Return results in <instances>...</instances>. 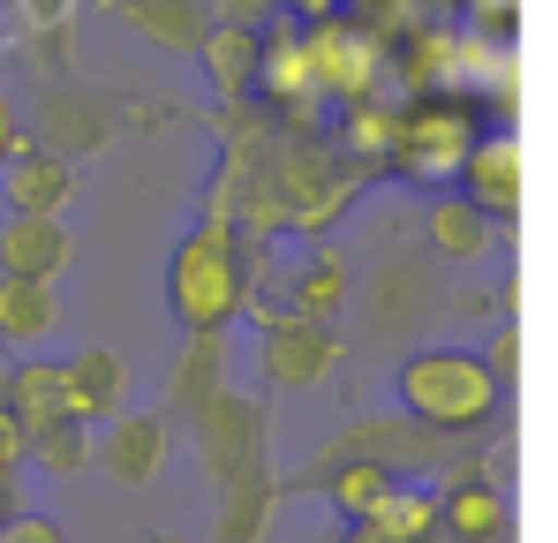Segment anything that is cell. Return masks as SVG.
I'll return each mask as SVG.
<instances>
[{
  "mask_svg": "<svg viewBox=\"0 0 558 543\" xmlns=\"http://www.w3.org/2000/svg\"><path fill=\"white\" fill-rule=\"evenodd\" d=\"M23 514V483H15V468H0V529Z\"/></svg>",
  "mask_w": 558,
  "mask_h": 543,
  "instance_id": "obj_30",
  "label": "cell"
},
{
  "mask_svg": "<svg viewBox=\"0 0 558 543\" xmlns=\"http://www.w3.org/2000/svg\"><path fill=\"white\" fill-rule=\"evenodd\" d=\"M69 196H76V167L53 159V152H38V144L0 167V204L8 212H61Z\"/></svg>",
  "mask_w": 558,
  "mask_h": 543,
  "instance_id": "obj_10",
  "label": "cell"
},
{
  "mask_svg": "<svg viewBox=\"0 0 558 543\" xmlns=\"http://www.w3.org/2000/svg\"><path fill=\"white\" fill-rule=\"evenodd\" d=\"M287 8H294V23H310V31H317V23H332V15H340V0H287Z\"/></svg>",
  "mask_w": 558,
  "mask_h": 543,
  "instance_id": "obj_29",
  "label": "cell"
},
{
  "mask_svg": "<svg viewBox=\"0 0 558 543\" xmlns=\"http://www.w3.org/2000/svg\"><path fill=\"white\" fill-rule=\"evenodd\" d=\"M310 76H317V98H371L377 84V38H363V31H348L340 15L332 23H317L310 31Z\"/></svg>",
  "mask_w": 558,
  "mask_h": 543,
  "instance_id": "obj_5",
  "label": "cell"
},
{
  "mask_svg": "<svg viewBox=\"0 0 558 543\" xmlns=\"http://www.w3.org/2000/svg\"><path fill=\"white\" fill-rule=\"evenodd\" d=\"M15 152H31V136H23V121H15V98L0 90V167H8Z\"/></svg>",
  "mask_w": 558,
  "mask_h": 543,
  "instance_id": "obj_27",
  "label": "cell"
},
{
  "mask_svg": "<svg viewBox=\"0 0 558 543\" xmlns=\"http://www.w3.org/2000/svg\"><path fill=\"white\" fill-rule=\"evenodd\" d=\"M475 121H468L461 106H415V113H400V144H392V167L408 181H423V189H438V181H453L468 167V152H475Z\"/></svg>",
  "mask_w": 558,
  "mask_h": 543,
  "instance_id": "obj_3",
  "label": "cell"
},
{
  "mask_svg": "<svg viewBox=\"0 0 558 543\" xmlns=\"http://www.w3.org/2000/svg\"><path fill=\"white\" fill-rule=\"evenodd\" d=\"M23 460H31V423H23L15 408H0V468L23 475Z\"/></svg>",
  "mask_w": 558,
  "mask_h": 543,
  "instance_id": "obj_24",
  "label": "cell"
},
{
  "mask_svg": "<svg viewBox=\"0 0 558 543\" xmlns=\"http://www.w3.org/2000/svg\"><path fill=\"white\" fill-rule=\"evenodd\" d=\"M506 529H513V514H506V491L498 483L461 475L446 491V543H506Z\"/></svg>",
  "mask_w": 558,
  "mask_h": 543,
  "instance_id": "obj_13",
  "label": "cell"
},
{
  "mask_svg": "<svg viewBox=\"0 0 558 543\" xmlns=\"http://www.w3.org/2000/svg\"><path fill=\"white\" fill-rule=\"evenodd\" d=\"M392 483H400V475H392V460L363 452V460H340L325 491H332V506H340L348 521H371L377 506H385V491H392Z\"/></svg>",
  "mask_w": 558,
  "mask_h": 543,
  "instance_id": "obj_17",
  "label": "cell"
},
{
  "mask_svg": "<svg viewBox=\"0 0 558 543\" xmlns=\"http://www.w3.org/2000/svg\"><path fill=\"white\" fill-rule=\"evenodd\" d=\"M8 408L31 423V438H38V431H53V423H84V415H76V400H69V362H53V355L15 362V400H8Z\"/></svg>",
  "mask_w": 558,
  "mask_h": 543,
  "instance_id": "obj_12",
  "label": "cell"
},
{
  "mask_svg": "<svg viewBox=\"0 0 558 543\" xmlns=\"http://www.w3.org/2000/svg\"><path fill=\"white\" fill-rule=\"evenodd\" d=\"M392 385H400V408L423 431H475L498 408V370L468 348H415Z\"/></svg>",
  "mask_w": 558,
  "mask_h": 543,
  "instance_id": "obj_1",
  "label": "cell"
},
{
  "mask_svg": "<svg viewBox=\"0 0 558 543\" xmlns=\"http://www.w3.org/2000/svg\"><path fill=\"white\" fill-rule=\"evenodd\" d=\"M521 174H529V159H521V136L513 129H498V136H475V152H468L461 167V196L468 204H483L490 219H513L521 212Z\"/></svg>",
  "mask_w": 558,
  "mask_h": 543,
  "instance_id": "obj_7",
  "label": "cell"
},
{
  "mask_svg": "<svg viewBox=\"0 0 558 543\" xmlns=\"http://www.w3.org/2000/svg\"><path fill=\"white\" fill-rule=\"evenodd\" d=\"M129 15L167 46H204V31H211V0H136Z\"/></svg>",
  "mask_w": 558,
  "mask_h": 543,
  "instance_id": "obj_21",
  "label": "cell"
},
{
  "mask_svg": "<svg viewBox=\"0 0 558 543\" xmlns=\"http://www.w3.org/2000/svg\"><path fill=\"white\" fill-rule=\"evenodd\" d=\"M483 362H490V370H498V385H506V377L521 370V333H513V325H498V333H490V348H483Z\"/></svg>",
  "mask_w": 558,
  "mask_h": 543,
  "instance_id": "obj_26",
  "label": "cell"
},
{
  "mask_svg": "<svg viewBox=\"0 0 558 543\" xmlns=\"http://www.w3.org/2000/svg\"><path fill=\"white\" fill-rule=\"evenodd\" d=\"M423 242H430V257H446V265H475V257H490L498 219H490L483 204H468V196H430Z\"/></svg>",
  "mask_w": 558,
  "mask_h": 543,
  "instance_id": "obj_9",
  "label": "cell"
},
{
  "mask_svg": "<svg viewBox=\"0 0 558 543\" xmlns=\"http://www.w3.org/2000/svg\"><path fill=\"white\" fill-rule=\"evenodd\" d=\"M159 460H167V423H151V415L113 423V431H106V446H98V468H106L113 483H151V475H159Z\"/></svg>",
  "mask_w": 558,
  "mask_h": 543,
  "instance_id": "obj_14",
  "label": "cell"
},
{
  "mask_svg": "<svg viewBox=\"0 0 558 543\" xmlns=\"http://www.w3.org/2000/svg\"><path fill=\"white\" fill-rule=\"evenodd\" d=\"M363 529H371L377 543H438L446 536V491H430V483H392L385 506H377Z\"/></svg>",
  "mask_w": 558,
  "mask_h": 543,
  "instance_id": "obj_11",
  "label": "cell"
},
{
  "mask_svg": "<svg viewBox=\"0 0 558 543\" xmlns=\"http://www.w3.org/2000/svg\"><path fill=\"white\" fill-rule=\"evenodd\" d=\"M121 393H129V370L113 348H76L69 355V400H76V415L98 423V415H113L121 408Z\"/></svg>",
  "mask_w": 558,
  "mask_h": 543,
  "instance_id": "obj_16",
  "label": "cell"
},
{
  "mask_svg": "<svg viewBox=\"0 0 558 543\" xmlns=\"http://www.w3.org/2000/svg\"><path fill=\"white\" fill-rule=\"evenodd\" d=\"M211 23H242V31H265V23H272V0H211Z\"/></svg>",
  "mask_w": 558,
  "mask_h": 543,
  "instance_id": "obj_25",
  "label": "cell"
},
{
  "mask_svg": "<svg viewBox=\"0 0 558 543\" xmlns=\"http://www.w3.org/2000/svg\"><path fill=\"white\" fill-rule=\"evenodd\" d=\"M340 543H377V536H371V529H363V521H355V529H348V536H340Z\"/></svg>",
  "mask_w": 558,
  "mask_h": 543,
  "instance_id": "obj_32",
  "label": "cell"
},
{
  "mask_svg": "<svg viewBox=\"0 0 558 543\" xmlns=\"http://www.w3.org/2000/svg\"><path fill=\"white\" fill-rule=\"evenodd\" d=\"M340 144L355 152V167H385L392 144H400V113H392L385 98H355L348 121H340Z\"/></svg>",
  "mask_w": 558,
  "mask_h": 543,
  "instance_id": "obj_18",
  "label": "cell"
},
{
  "mask_svg": "<svg viewBox=\"0 0 558 543\" xmlns=\"http://www.w3.org/2000/svg\"><path fill=\"white\" fill-rule=\"evenodd\" d=\"M15 400V362H0V408Z\"/></svg>",
  "mask_w": 558,
  "mask_h": 543,
  "instance_id": "obj_31",
  "label": "cell"
},
{
  "mask_svg": "<svg viewBox=\"0 0 558 543\" xmlns=\"http://www.w3.org/2000/svg\"><path fill=\"white\" fill-rule=\"evenodd\" d=\"M265 377H272L279 393H310V385H325L332 377V362H340V340L325 333V317H294V310H279L272 325H265Z\"/></svg>",
  "mask_w": 558,
  "mask_h": 543,
  "instance_id": "obj_4",
  "label": "cell"
},
{
  "mask_svg": "<svg viewBox=\"0 0 558 543\" xmlns=\"http://www.w3.org/2000/svg\"><path fill=\"white\" fill-rule=\"evenodd\" d=\"M167 302L182 317V333H219L250 310V287H242V257L227 242V227H196L174 265H167Z\"/></svg>",
  "mask_w": 558,
  "mask_h": 543,
  "instance_id": "obj_2",
  "label": "cell"
},
{
  "mask_svg": "<svg viewBox=\"0 0 558 543\" xmlns=\"http://www.w3.org/2000/svg\"><path fill=\"white\" fill-rule=\"evenodd\" d=\"M257 84L272 90V98H317V76H310V38H265V61H257Z\"/></svg>",
  "mask_w": 558,
  "mask_h": 543,
  "instance_id": "obj_20",
  "label": "cell"
},
{
  "mask_svg": "<svg viewBox=\"0 0 558 543\" xmlns=\"http://www.w3.org/2000/svg\"><path fill=\"white\" fill-rule=\"evenodd\" d=\"M69 257H76V242L61 227V212H8L0 219V272H15V279H61Z\"/></svg>",
  "mask_w": 558,
  "mask_h": 543,
  "instance_id": "obj_6",
  "label": "cell"
},
{
  "mask_svg": "<svg viewBox=\"0 0 558 543\" xmlns=\"http://www.w3.org/2000/svg\"><path fill=\"white\" fill-rule=\"evenodd\" d=\"M31 460H38L46 475L76 483V475L98 460V446H92V431H84V423H53V431H38V438H31Z\"/></svg>",
  "mask_w": 558,
  "mask_h": 543,
  "instance_id": "obj_22",
  "label": "cell"
},
{
  "mask_svg": "<svg viewBox=\"0 0 558 543\" xmlns=\"http://www.w3.org/2000/svg\"><path fill=\"white\" fill-rule=\"evenodd\" d=\"M53 325H61L53 279H15V272H0V348H8V355H31V348L53 340Z\"/></svg>",
  "mask_w": 558,
  "mask_h": 543,
  "instance_id": "obj_8",
  "label": "cell"
},
{
  "mask_svg": "<svg viewBox=\"0 0 558 543\" xmlns=\"http://www.w3.org/2000/svg\"><path fill=\"white\" fill-rule=\"evenodd\" d=\"M8 8H15L23 23H38V31H53V23L69 15V0H8Z\"/></svg>",
  "mask_w": 558,
  "mask_h": 543,
  "instance_id": "obj_28",
  "label": "cell"
},
{
  "mask_svg": "<svg viewBox=\"0 0 558 543\" xmlns=\"http://www.w3.org/2000/svg\"><path fill=\"white\" fill-rule=\"evenodd\" d=\"M204 76L219 90H250L257 84V61H265V31H242V23H211L204 46H196Z\"/></svg>",
  "mask_w": 558,
  "mask_h": 543,
  "instance_id": "obj_15",
  "label": "cell"
},
{
  "mask_svg": "<svg viewBox=\"0 0 558 543\" xmlns=\"http://www.w3.org/2000/svg\"><path fill=\"white\" fill-rule=\"evenodd\" d=\"M0 543H69V529H61L53 514H15V521L0 529Z\"/></svg>",
  "mask_w": 558,
  "mask_h": 543,
  "instance_id": "obj_23",
  "label": "cell"
},
{
  "mask_svg": "<svg viewBox=\"0 0 558 543\" xmlns=\"http://www.w3.org/2000/svg\"><path fill=\"white\" fill-rule=\"evenodd\" d=\"M348 302V265L340 250H310L302 272H294V317H332Z\"/></svg>",
  "mask_w": 558,
  "mask_h": 543,
  "instance_id": "obj_19",
  "label": "cell"
},
{
  "mask_svg": "<svg viewBox=\"0 0 558 543\" xmlns=\"http://www.w3.org/2000/svg\"><path fill=\"white\" fill-rule=\"evenodd\" d=\"M151 543H189V536H151Z\"/></svg>",
  "mask_w": 558,
  "mask_h": 543,
  "instance_id": "obj_33",
  "label": "cell"
}]
</instances>
